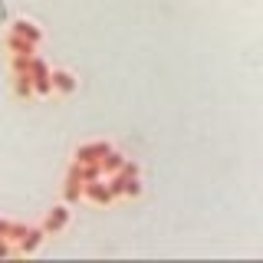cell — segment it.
I'll list each match as a JSON object with an SVG mask.
<instances>
[{
  "instance_id": "obj_16",
  "label": "cell",
  "mask_w": 263,
  "mask_h": 263,
  "mask_svg": "<svg viewBox=\"0 0 263 263\" xmlns=\"http://www.w3.org/2000/svg\"><path fill=\"white\" fill-rule=\"evenodd\" d=\"M122 171H125L128 178H138V164L135 161H125V164H122Z\"/></svg>"
},
{
  "instance_id": "obj_3",
  "label": "cell",
  "mask_w": 263,
  "mask_h": 263,
  "mask_svg": "<svg viewBox=\"0 0 263 263\" xmlns=\"http://www.w3.org/2000/svg\"><path fill=\"white\" fill-rule=\"evenodd\" d=\"M69 204H56V208L53 211H49L46 214V220H43V230H46V234H60V230H66V224H69Z\"/></svg>"
},
{
  "instance_id": "obj_2",
  "label": "cell",
  "mask_w": 263,
  "mask_h": 263,
  "mask_svg": "<svg viewBox=\"0 0 263 263\" xmlns=\"http://www.w3.org/2000/svg\"><path fill=\"white\" fill-rule=\"evenodd\" d=\"M82 197H86V201H92V204H112V201H115V194H112V187H109V181H105V178L86 181Z\"/></svg>"
},
{
  "instance_id": "obj_12",
  "label": "cell",
  "mask_w": 263,
  "mask_h": 263,
  "mask_svg": "<svg viewBox=\"0 0 263 263\" xmlns=\"http://www.w3.org/2000/svg\"><path fill=\"white\" fill-rule=\"evenodd\" d=\"M125 161H128L125 155H122V152H115V148H112V152L102 158V171H105V178H109V175H115V171H122V164H125Z\"/></svg>"
},
{
  "instance_id": "obj_10",
  "label": "cell",
  "mask_w": 263,
  "mask_h": 263,
  "mask_svg": "<svg viewBox=\"0 0 263 263\" xmlns=\"http://www.w3.org/2000/svg\"><path fill=\"white\" fill-rule=\"evenodd\" d=\"M27 230H30L27 224H16V220H7V217H0V234H4L10 243H20V237L27 234Z\"/></svg>"
},
{
  "instance_id": "obj_9",
  "label": "cell",
  "mask_w": 263,
  "mask_h": 263,
  "mask_svg": "<svg viewBox=\"0 0 263 263\" xmlns=\"http://www.w3.org/2000/svg\"><path fill=\"white\" fill-rule=\"evenodd\" d=\"M82 187H86V181L79 175H66V184H63V201L66 204H76L82 197Z\"/></svg>"
},
{
  "instance_id": "obj_13",
  "label": "cell",
  "mask_w": 263,
  "mask_h": 263,
  "mask_svg": "<svg viewBox=\"0 0 263 263\" xmlns=\"http://www.w3.org/2000/svg\"><path fill=\"white\" fill-rule=\"evenodd\" d=\"M30 63H33V56L13 53V56H10V69H13V76H16V72H30Z\"/></svg>"
},
{
  "instance_id": "obj_11",
  "label": "cell",
  "mask_w": 263,
  "mask_h": 263,
  "mask_svg": "<svg viewBox=\"0 0 263 263\" xmlns=\"http://www.w3.org/2000/svg\"><path fill=\"white\" fill-rule=\"evenodd\" d=\"M13 92L20 96V99L36 96V89H33V76H30V72H16V79H13Z\"/></svg>"
},
{
  "instance_id": "obj_7",
  "label": "cell",
  "mask_w": 263,
  "mask_h": 263,
  "mask_svg": "<svg viewBox=\"0 0 263 263\" xmlns=\"http://www.w3.org/2000/svg\"><path fill=\"white\" fill-rule=\"evenodd\" d=\"M53 89L60 96H72L76 92V76L69 69H53Z\"/></svg>"
},
{
  "instance_id": "obj_14",
  "label": "cell",
  "mask_w": 263,
  "mask_h": 263,
  "mask_svg": "<svg viewBox=\"0 0 263 263\" xmlns=\"http://www.w3.org/2000/svg\"><path fill=\"white\" fill-rule=\"evenodd\" d=\"M142 194V181L138 178H128V184H125V197H138Z\"/></svg>"
},
{
  "instance_id": "obj_5",
  "label": "cell",
  "mask_w": 263,
  "mask_h": 263,
  "mask_svg": "<svg viewBox=\"0 0 263 263\" xmlns=\"http://www.w3.org/2000/svg\"><path fill=\"white\" fill-rule=\"evenodd\" d=\"M43 237H46L43 227H30L27 234L20 237V243H16V253H36V247L43 243Z\"/></svg>"
},
{
  "instance_id": "obj_6",
  "label": "cell",
  "mask_w": 263,
  "mask_h": 263,
  "mask_svg": "<svg viewBox=\"0 0 263 263\" xmlns=\"http://www.w3.org/2000/svg\"><path fill=\"white\" fill-rule=\"evenodd\" d=\"M7 49H10V53H23V56H36V43H30L27 36H20V33H7Z\"/></svg>"
},
{
  "instance_id": "obj_1",
  "label": "cell",
  "mask_w": 263,
  "mask_h": 263,
  "mask_svg": "<svg viewBox=\"0 0 263 263\" xmlns=\"http://www.w3.org/2000/svg\"><path fill=\"white\" fill-rule=\"evenodd\" d=\"M30 76H33V89H36V96H53V69L46 66V60H40V56H33L30 63Z\"/></svg>"
},
{
  "instance_id": "obj_8",
  "label": "cell",
  "mask_w": 263,
  "mask_h": 263,
  "mask_svg": "<svg viewBox=\"0 0 263 263\" xmlns=\"http://www.w3.org/2000/svg\"><path fill=\"white\" fill-rule=\"evenodd\" d=\"M10 30H13V33H20V36H27L30 43H36V46L43 43V30H40L36 23H30V20H13V23H10Z\"/></svg>"
},
{
  "instance_id": "obj_15",
  "label": "cell",
  "mask_w": 263,
  "mask_h": 263,
  "mask_svg": "<svg viewBox=\"0 0 263 263\" xmlns=\"http://www.w3.org/2000/svg\"><path fill=\"white\" fill-rule=\"evenodd\" d=\"M10 253H16V243H10L4 234H0V257H10Z\"/></svg>"
},
{
  "instance_id": "obj_4",
  "label": "cell",
  "mask_w": 263,
  "mask_h": 263,
  "mask_svg": "<svg viewBox=\"0 0 263 263\" xmlns=\"http://www.w3.org/2000/svg\"><path fill=\"white\" fill-rule=\"evenodd\" d=\"M109 152H112L109 142H86V145L76 148V161H82V164H86V161H102Z\"/></svg>"
}]
</instances>
